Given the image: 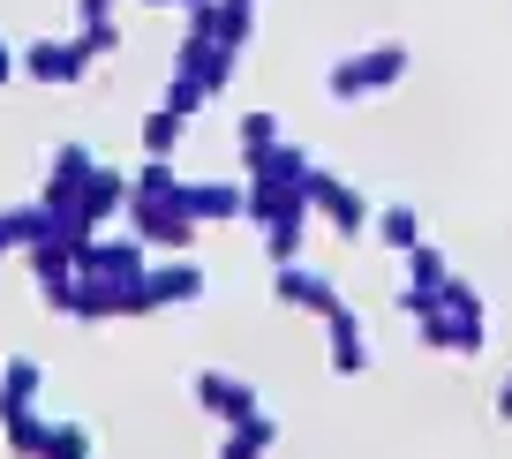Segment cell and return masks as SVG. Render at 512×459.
Instances as JSON below:
<instances>
[]
</instances>
